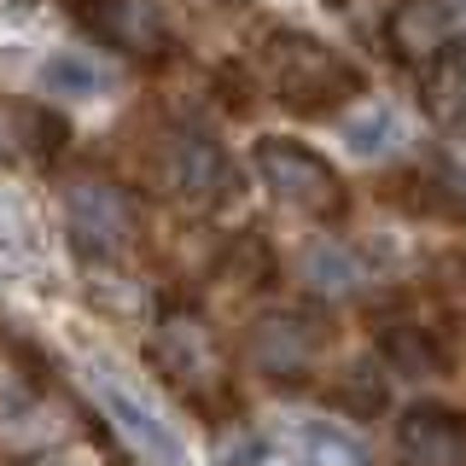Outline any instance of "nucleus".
<instances>
[{"label":"nucleus","mask_w":466,"mask_h":466,"mask_svg":"<svg viewBox=\"0 0 466 466\" xmlns=\"http://www.w3.org/2000/svg\"><path fill=\"white\" fill-rule=\"evenodd\" d=\"M397 35H402V47H408V53H431L437 41L449 35V12H443V0H414V6L402 12Z\"/></svg>","instance_id":"nucleus-11"},{"label":"nucleus","mask_w":466,"mask_h":466,"mask_svg":"<svg viewBox=\"0 0 466 466\" xmlns=\"http://www.w3.org/2000/svg\"><path fill=\"white\" fill-rule=\"evenodd\" d=\"M87 390H94V402L106 408L111 431L123 437L128 449L146 461V466H193V449H187V437L169 426V414L157 408L135 379H123L111 368V361H87Z\"/></svg>","instance_id":"nucleus-1"},{"label":"nucleus","mask_w":466,"mask_h":466,"mask_svg":"<svg viewBox=\"0 0 466 466\" xmlns=\"http://www.w3.org/2000/svg\"><path fill=\"white\" fill-rule=\"evenodd\" d=\"M344 152L361 157V164H385V157H397L408 146V116L390 106V99H368V106H356L344 116Z\"/></svg>","instance_id":"nucleus-6"},{"label":"nucleus","mask_w":466,"mask_h":466,"mask_svg":"<svg viewBox=\"0 0 466 466\" xmlns=\"http://www.w3.org/2000/svg\"><path fill=\"white\" fill-rule=\"evenodd\" d=\"M303 280L315 291H327V298H344V291H356L368 280V268H361V257L350 251L339 239H315L309 251H303Z\"/></svg>","instance_id":"nucleus-9"},{"label":"nucleus","mask_w":466,"mask_h":466,"mask_svg":"<svg viewBox=\"0 0 466 466\" xmlns=\"http://www.w3.org/2000/svg\"><path fill=\"white\" fill-rule=\"evenodd\" d=\"M257 169H262V181H268L286 204H303V210H320V204H332V169L320 164L309 146L262 140V146H257Z\"/></svg>","instance_id":"nucleus-4"},{"label":"nucleus","mask_w":466,"mask_h":466,"mask_svg":"<svg viewBox=\"0 0 466 466\" xmlns=\"http://www.w3.org/2000/svg\"><path fill=\"white\" fill-rule=\"evenodd\" d=\"M41 87H47L53 99H65V106H94V99H106L116 76L106 58L82 53V47H58L47 53V65H41Z\"/></svg>","instance_id":"nucleus-8"},{"label":"nucleus","mask_w":466,"mask_h":466,"mask_svg":"<svg viewBox=\"0 0 466 466\" xmlns=\"http://www.w3.org/2000/svg\"><path fill=\"white\" fill-rule=\"evenodd\" d=\"M0 262H6V268L35 262V222H29L24 204L6 198V193H0Z\"/></svg>","instance_id":"nucleus-10"},{"label":"nucleus","mask_w":466,"mask_h":466,"mask_svg":"<svg viewBox=\"0 0 466 466\" xmlns=\"http://www.w3.org/2000/svg\"><path fill=\"white\" fill-rule=\"evenodd\" d=\"M286 443L298 449L303 466H368V443L350 426H339V420H327V414L286 420Z\"/></svg>","instance_id":"nucleus-7"},{"label":"nucleus","mask_w":466,"mask_h":466,"mask_svg":"<svg viewBox=\"0 0 466 466\" xmlns=\"http://www.w3.org/2000/svg\"><path fill=\"white\" fill-rule=\"evenodd\" d=\"M76 6V18L87 29H99L106 41L128 53H157L164 47V18H157L152 0H70Z\"/></svg>","instance_id":"nucleus-5"},{"label":"nucleus","mask_w":466,"mask_h":466,"mask_svg":"<svg viewBox=\"0 0 466 466\" xmlns=\"http://www.w3.org/2000/svg\"><path fill=\"white\" fill-rule=\"evenodd\" d=\"M216 181H222V152H216V146H187L181 187L187 193H216Z\"/></svg>","instance_id":"nucleus-12"},{"label":"nucleus","mask_w":466,"mask_h":466,"mask_svg":"<svg viewBox=\"0 0 466 466\" xmlns=\"http://www.w3.org/2000/svg\"><path fill=\"white\" fill-rule=\"evenodd\" d=\"M65 228L76 251L111 257L128 239V204L106 181H76V187H65Z\"/></svg>","instance_id":"nucleus-2"},{"label":"nucleus","mask_w":466,"mask_h":466,"mask_svg":"<svg viewBox=\"0 0 466 466\" xmlns=\"http://www.w3.org/2000/svg\"><path fill=\"white\" fill-rule=\"evenodd\" d=\"M397 461L402 466H466V414L455 408H408L397 420Z\"/></svg>","instance_id":"nucleus-3"}]
</instances>
